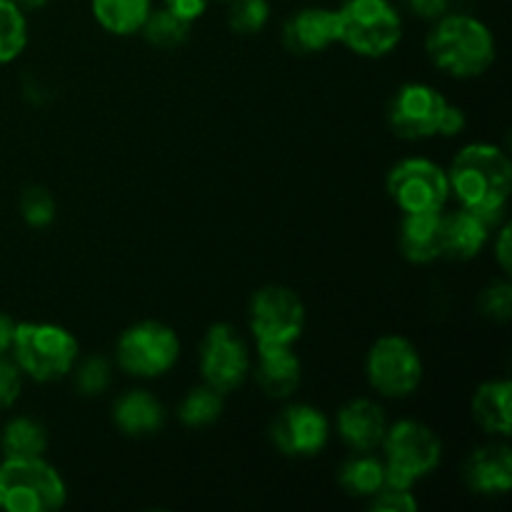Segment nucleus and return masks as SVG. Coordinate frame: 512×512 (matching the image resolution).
<instances>
[{"instance_id":"nucleus-1","label":"nucleus","mask_w":512,"mask_h":512,"mask_svg":"<svg viewBox=\"0 0 512 512\" xmlns=\"http://www.w3.org/2000/svg\"><path fill=\"white\" fill-rule=\"evenodd\" d=\"M450 193L465 210L493 228L503 215L512 190V163L498 145L475 143L455 155L448 170Z\"/></svg>"},{"instance_id":"nucleus-2","label":"nucleus","mask_w":512,"mask_h":512,"mask_svg":"<svg viewBox=\"0 0 512 512\" xmlns=\"http://www.w3.org/2000/svg\"><path fill=\"white\" fill-rule=\"evenodd\" d=\"M430 60L453 78H478L495 63V38L473 15H443L425 40Z\"/></svg>"},{"instance_id":"nucleus-3","label":"nucleus","mask_w":512,"mask_h":512,"mask_svg":"<svg viewBox=\"0 0 512 512\" xmlns=\"http://www.w3.org/2000/svg\"><path fill=\"white\" fill-rule=\"evenodd\" d=\"M335 20L338 43L363 58H383L403 38V20L388 0H345Z\"/></svg>"},{"instance_id":"nucleus-4","label":"nucleus","mask_w":512,"mask_h":512,"mask_svg":"<svg viewBox=\"0 0 512 512\" xmlns=\"http://www.w3.org/2000/svg\"><path fill=\"white\" fill-rule=\"evenodd\" d=\"M10 350L20 373L38 383L63 378L78 358V343L73 335L50 323H15Z\"/></svg>"},{"instance_id":"nucleus-5","label":"nucleus","mask_w":512,"mask_h":512,"mask_svg":"<svg viewBox=\"0 0 512 512\" xmlns=\"http://www.w3.org/2000/svg\"><path fill=\"white\" fill-rule=\"evenodd\" d=\"M65 483L43 458H5L0 463V508L53 512L63 508Z\"/></svg>"},{"instance_id":"nucleus-6","label":"nucleus","mask_w":512,"mask_h":512,"mask_svg":"<svg viewBox=\"0 0 512 512\" xmlns=\"http://www.w3.org/2000/svg\"><path fill=\"white\" fill-rule=\"evenodd\" d=\"M385 485L413 490L420 478L433 473L440 463V440L428 425L418 420H400L385 430Z\"/></svg>"},{"instance_id":"nucleus-7","label":"nucleus","mask_w":512,"mask_h":512,"mask_svg":"<svg viewBox=\"0 0 512 512\" xmlns=\"http://www.w3.org/2000/svg\"><path fill=\"white\" fill-rule=\"evenodd\" d=\"M118 363L135 378H158L168 373L180 355V340L173 328L163 323L133 325L118 340Z\"/></svg>"},{"instance_id":"nucleus-8","label":"nucleus","mask_w":512,"mask_h":512,"mask_svg":"<svg viewBox=\"0 0 512 512\" xmlns=\"http://www.w3.org/2000/svg\"><path fill=\"white\" fill-rule=\"evenodd\" d=\"M370 385L385 398H405L415 393L423 378V360L410 340L385 335L370 348L365 360Z\"/></svg>"},{"instance_id":"nucleus-9","label":"nucleus","mask_w":512,"mask_h":512,"mask_svg":"<svg viewBox=\"0 0 512 512\" xmlns=\"http://www.w3.org/2000/svg\"><path fill=\"white\" fill-rule=\"evenodd\" d=\"M388 195L403 213L443 210L450 198L448 173L433 160H403L388 173Z\"/></svg>"},{"instance_id":"nucleus-10","label":"nucleus","mask_w":512,"mask_h":512,"mask_svg":"<svg viewBox=\"0 0 512 512\" xmlns=\"http://www.w3.org/2000/svg\"><path fill=\"white\" fill-rule=\"evenodd\" d=\"M305 328V305L283 285L258 290L250 303V330L258 345H293Z\"/></svg>"},{"instance_id":"nucleus-11","label":"nucleus","mask_w":512,"mask_h":512,"mask_svg":"<svg viewBox=\"0 0 512 512\" xmlns=\"http://www.w3.org/2000/svg\"><path fill=\"white\" fill-rule=\"evenodd\" d=\"M200 373L210 388L228 393L250 373V353L233 325L218 323L205 333L200 348Z\"/></svg>"},{"instance_id":"nucleus-12","label":"nucleus","mask_w":512,"mask_h":512,"mask_svg":"<svg viewBox=\"0 0 512 512\" xmlns=\"http://www.w3.org/2000/svg\"><path fill=\"white\" fill-rule=\"evenodd\" d=\"M445 108H448V100L438 90L423 83H408L395 93L390 103V128L405 140L430 138V135H438Z\"/></svg>"},{"instance_id":"nucleus-13","label":"nucleus","mask_w":512,"mask_h":512,"mask_svg":"<svg viewBox=\"0 0 512 512\" xmlns=\"http://www.w3.org/2000/svg\"><path fill=\"white\" fill-rule=\"evenodd\" d=\"M330 435V423L318 408L310 405H290L275 418L270 428L275 448L290 458H310L325 448Z\"/></svg>"},{"instance_id":"nucleus-14","label":"nucleus","mask_w":512,"mask_h":512,"mask_svg":"<svg viewBox=\"0 0 512 512\" xmlns=\"http://www.w3.org/2000/svg\"><path fill=\"white\" fill-rule=\"evenodd\" d=\"M285 48L298 55L320 53L330 43H338V20L335 10L303 8L288 18L283 28Z\"/></svg>"},{"instance_id":"nucleus-15","label":"nucleus","mask_w":512,"mask_h":512,"mask_svg":"<svg viewBox=\"0 0 512 512\" xmlns=\"http://www.w3.org/2000/svg\"><path fill=\"white\" fill-rule=\"evenodd\" d=\"M388 430V420H385L383 408L373 400H353L338 413V433L345 443L358 453H368V450L378 448Z\"/></svg>"},{"instance_id":"nucleus-16","label":"nucleus","mask_w":512,"mask_h":512,"mask_svg":"<svg viewBox=\"0 0 512 512\" xmlns=\"http://www.w3.org/2000/svg\"><path fill=\"white\" fill-rule=\"evenodd\" d=\"M400 253L410 263H433L443 258V210L405 213L400 228Z\"/></svg>"},{"instance_id":"nucleus-17","label":"nucleus","mask_w":512,"mask_h":512,"mask_svg":"<svg viewBox=\"0 0 512 512\" xmlns=\"http://www.w3.org/2000/svg\"><path fill=\"white\" fill-rule=\"evenodd\" d=\"M300 360L293 345H258V378L260 388L270 398H288L300 385Z\"/></svg>"},{"instance_id":"nucleus-18","label":"nucleus","mask_w":512,"mask_h":512,"mask_svg":"<svg viewBox=\"0 0 512 512\" xmlns=\"http://www.w3.org/2000/svg\"><path fill=\"white\" fill-rule=\"evenodd\" d=\"M465 480L480 495H503L512 488V453L508 445H485L470 455Z\"/></svg>"},{"instance_id":"nucleus-19","label":"nucleus","mask_w":512,"mask_h":512,"mask_svg":"<svg viewBox=\"0 0 512 512\" xmlns=\"http://www.w3.org/2000/svg\"><path fill=\"white\" fill-rule=\"evenodd\" d=\"M490 225L470 210L460 208L443 215V255L455 260H470L488 243Z\"/></svg>"},{"instance_id":"nucleus-20","label":"nucleus","mask_w":512,"mask_h":512,"mask_svg":"<svg viewBox=\"0 0 512 512\" xmlns=\"http://www.w3.org/2000/svg\"><path fill=\"white\" fill-rule=\"evenodd\" d=\"M113 420L120 433L143 438L158 433L165 420V410L158 400L145 390H130L120 395L113 405Z\"/></svg>"},{"instance_id":"nucleus-21","label":"nucleus","mask_w":512,"mask_h":512,"mask_svg":"<svg viewBox=\"0 0 512 512\" xmlns=\"http://www.w3.org/2000/svg\"><path fill=\"white\" fill-rule=\"evenodd\" d=\"M510 383L508 380H493L480 385L473 398V418L483 430L493 435H510Z\"/></svg>"},{"instance_id":"nucleus-22","label":"nucleus","mask_w":512,"mask_h":512,"mask_svg":"<svg viewBox=\"0 0 512 512\" xmlns=\"http://www.w3.org/2000/svg\"><path fill=\"white\" fill-rule=\"evenodd\" d=\"M150 10L153 0H93L95 20L113 35L138 33Z\"/></svg>"},{"instance_id":"nucleus-23","label":"nucleus","mask_w":512,"mask_h":512,"mask_svg":"<svg viewBox=\"0 0 512 512\" xmlns=\"http://www.w3.org/2000/svg\"><path fill=\"white\" fill-rule=\"evenodd\" d=\"M5 458H43L48 448V433L30 418H15L3 428L0 438Z\"/></svg>"},{"instance_id":"nucleus-24","label":"nucleus","mask_w":512,"mask_h":512,"mask_svg":"<svg viewBox=\"0 0 512 512\" xmlns=\"http://www.w3.org/2000/svg\"><path fill=\"white\" fill-rule=\"evenodd\" d=\"M340 485L355 498H373L385 485V465L370 455L350 458L340 470Z\"/></svg>"},{"instance_id":"nucleus-25","label":"nucleus","mask_w":512,"mask_h":512,"mask_svg":"<svg viewBox=\"0 0 512 512\" xmlns=\"http://www.w3.org/2000/svg\"><path fill=\"white\" fill-rule=\"evenodd\" d=\"M223 413V393L210 388L208 383L203 388H195L185 395V400L178 408V418L188 428H203V425L215 423Z\"/></svg>"},{"instance_id":"nucleus-26","label":"nucleus","mask_w":512,"mask_h":512,"mask_svg":"<svg viewBox=\"0 0 512 512\" xmlns=\"http://www.w3.org/2000/svg\"><path fill=\"white\" fill-rule=\"evenodd\" d=\"M25 43H28V25L23 10L13 0H0V65L18 58Z\"/></svg>"},{"instance_id":"nucleus-27","label":"nucleus","mask_w":512,"mask_h":512,"mask_svg":"<svg viewBox=\"0 0 512 512\" xmlns=\"http://www.w3.org/2000/svg\"><path fill=\"white\" fill-rule=\"evenodd\" d=\"M140 33L145 35V40L158 48H175V45L185 43L190 35V23L188 20L178 18L175 13H170L168 8L150 10V15L145 18Z\"/></svg>"},{"instance_id":"nucleus-28","label":"nucleus","mask_w":512,"mask_h":512,"mask_svg":"<svg viewBox=\"0 0 512 512\" xmlns=\"http://www.w3.org/2000/svg\"><path fill=\"white\" fill-rule=\"evenodd\" d=\"M270 18L268 0H233L230 8V28L240 35H253L265 28Z\"/></svg>"},{"instance_id":"nucleus-29","label":"nucleus","mask_w":512,"mask_h":512,"mask_svg":"<svg viewBox=\"0 0 512 512\" xmlns=\"http://www.w3.org/2000/svg\"><path fill=\"white\" fill-rule=\"evenodd\" d=\"M20 213H23V220L33 228H43V225H50L55 218V200L53 195L48 193L40 185H33V188H25L23 198H20Z\"/></svg>"},{"instance_id":"nucleus-30","label":"nucleus","mask_w":512,"mask_h":512,"mask_svg":"<svg viewBox=\"0 0 512 512\" xmlns=\"http://www.w3.org/2000/svg\"><path fill=\"white\" fill-rule=\"evenodd\" d=\"M75 385L83 395H100L110 385V365L103 358L85 360L75 375Z\"/></svg>"},{"instance_id":"nucleus-31","label":"nucleus","mask_w":512,"mask_h":512,"mask_svg":"<svg viewBox=\"0 0 512 512\" xmlns=\"http://www.w3.org/2000/svg\"><path fill=\"white\" fill-rule=\"evenodd\" d=\"M480 310H483L485 318L498 320V323H505L510 320L512 310V288L508 283H495L480 295Z\"/></svg>"},{"instance_id":"nucleus-32","label":"nucleus","mask_w":512,"mask_h":512,"mask_svg":"<svg viewBox=\"0 0 512 512\" xmlns=\"http://www.w3.org/2000/svg\"><path fill=\"white\" fill-rule=\"evenodd\" d=\"M370 508L380 512H415L418 510V500L413 498L410 490L383 485V488L373 495V505H370Z\"/></svg>"},{"instance_id":"nucleus-33","label":"nucleus","mask_w":512,"mask_h":512,"mask_svg":"<svg viewBox=\"0 0 512 512\" xmlns=\"http://www.w3.org/2000/svg\"><path fill=\"white\" fill-rule=\"evenodd\" d=\"M20 388H23V373L13 360L0 355V413L8 410L18 400Z\"/></svg>"},{"instance_id":"nucleus-34","label":"nucleus","mask_w":512,"mask_h":512,"mask_svg":"<svg viewBox=\"0 0 512 512\" xmlns=\"http://www.w3.org/2000/svg\"><path fill=\"white\" fill-rule=\"evenodd\" d=\"M165 8L178 15V18L193 23V20H198L205 13L208 0H165Z\"/></svg>"},{"instance_id":"nucleus-35","label":"nucleus","mask_w":512,"mask_h":512,"mask_svg":"<svg viewBox=\"0 0 512 512\" xmlns=\"http://www.w3.org/2000/svg\"><path fill=\"white\" fill-rule=\"evenodd\" d=\"M405 3H408V8L413 10L418 18L425 20L443 18L450 8V0H405Z\"/></svg>"},{"instance_id":"nucleus-36","label":"nucleus","mask_w":512,"mask_h":512,"mask_svg":"<svg viewBox=\"0 0 512 512\" xmlns=\"http://www.w3.org/2000/svg\"><path fill=\"white\" fill-rule=\"evenodd\" d=\"M463 128H465V115H463V110L455 108V105L448 103V108H445L443 118H440L438 135H458Z\"/></svg>"},{"instance_id":"nucleus-37","label":"nucleus","mask_w":512,"mask_h":512,"mask_svg":"<svg viewBox=\"0 0 512 512\" xmlns=\"http://www.w3.org/2000/svg\"><path fill=\"white\" fill-rule=\"evenodd\" d=\"M495 258H498L503 273H510L512 268V253H510V228L500 230L498 240H495Z\"/></svg>"},{"instance_id":"nucleus-38","label":"nucleus","mask_w":512,"mask_h":512,"mask_svg":"<svg viewBox=\"0 0 512 512\" xmlns=\"http://www.w3.org/2000/svg\"><path fill=\"white\" fill-rule=\"evenodd\" d=\"M13 335H15L13 318L0 313V355H5L10 350V345H13Z\"/></svg>"},{"instance_id":"nucleus-39","label":"nucleus","mask_w":512,"mask_h":512,"mask_svg":"<svg viewBox=\"0 0 512 512\" xmlns=\"http://www.w3.org/2000/svg\"><path fill=\"white\" fill-rule=\"evenodd\" d=\"M15 5H18L20 10H35V8H43L45 3H48V0H13Z\"/></svg>"}]
</instances>
